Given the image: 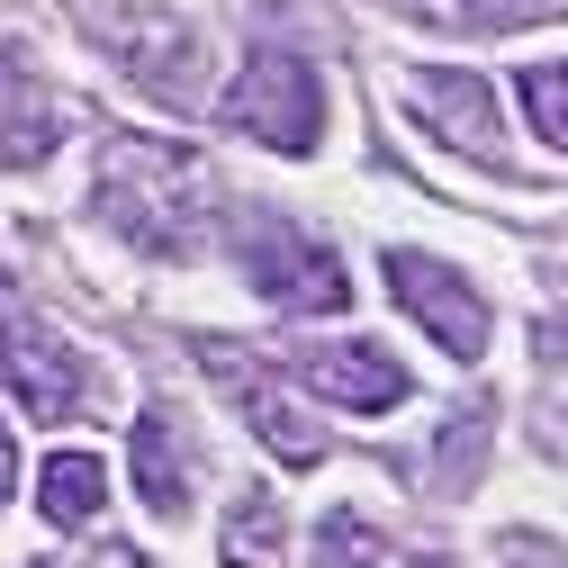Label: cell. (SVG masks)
Returning <instances> with one entry per match:
<instances>
[{
	"label": "cell",
	"mask_w": 568,
	"mask_h": 568,
	"mask_svg": "<svg viewBox=\"0 0 568 568\" xmlns=\"http://www.w3.org/2000/svg\"><path fill=\"white\" fill-rule=\"evenodd\" d=\"M199 362L217 371V388L244 406V424H253V434H262L280 460H290V469H316V460H325V424L290 397L280 362H262V352H253V343H235V334H199Z\"/></svg>",
	"instance_id": "3957f363"
},
{
	"label": "cell",
	"mask_w": 568,
	"mask_h": 568,
	"mask_svg": "<svg viewBox=\"0 0 568 568\" xmlns=\"http://www.w3.org/2000/svg\"><path fill=\"white\" fill-rule=\"evenodd\" d=\"M478 434H487V406H460V415L443 424V469H434L443 496H460V478H469V460H478Z\"/></svg>",
	"instance_id": "e0dca14e"
},
{
	"label": "cell",
	"mask_w": 568,
	"mask_h": 568,
	"mask_svg": "<svg viewBox=\"0 0 568 568\" xmlns=\"http://www.w3.org/2000/svg\"><path fill=\"white\" fill-rule=\"evenodd\" d=\"M217 568H280V496L244 487L217 524Z\"/></svg>",
	"instance_id": "5bb4252c"
},
{
	"label": "cell",
	"mask_w": 568,
	"mask_h": 568,
	"mask_svg": "<svg viewBox=\"0 0 568 568\" xmlns=\"http://www.w3.org/2000/svg\"><path fill=\"white\" fill-rule=\"evenodd\" d=\"M226 118L253 135V145H271V154H316V135H325V82L307 73L290 45H253L244 73H235V91H226Z\"/></svg>",
	"instance_id": "7a4b0ae2"
},
{
	"label": "cell",
	"mask_w": 568,
	"mask_h": 568,
	"mask_svg": "<svg viewBox=\"0 0 568 568\" xmlns=\"http://www.w3.org/2000/svg\"><path fill=\"white\" fill-rule=\"evenodd\" d=\"M100 496H109V469H100L91 452H54L45 478H37V506H45L54 532H82V524L100 515Z\"/></svg>",
	"instance_id": "4fadbf2b"
},
{
	"label": "cell",
	"mask_w": 568,
	"mask_h": 568,
	"mask_svg": "<svg viewBox=\"0 0 568 568\" xmlns=\"http://www.w3.org/2000/svg\"><path fill=\"white\" fill-rule=\"evenodd\" d=\"M388 290H397V307L424 325V334H434L443 352H452V362H478V352H487V334H496V316H487V298L469 290V280L452 271V262H434V253H388Z\"/></svg>",
	"instance_id": "52a82bcc"
},
{
	"label": "cell",
	"mask_w": 568,
	"mask_h": 568,
	"mask_svg": "<svg viewBox=\"0 0 568 568\" xmlns=\"http://www.w3.org/2000/svg\"><path fill=\"white\" fill-rule=\"evenodd\" d=\"M406 118L460 163H506V118H496L487 73H406Z\"/></svg>",
	"instance_id": "ba28073f"
},
{
	"label": "cell",
	"mask_w": 568,
	"mask_h": 568,
	"mask_svg": "<svg viewBox=\"0 0 568 568\" xmlns=\"http://www.w3.org/2000/svg\"><path fill=\"white\" fill-rule=\"evenodd\" d=\"M54 135H63V109H54V91L28 73V63L0 45V163H45L54 154Z\"/></svg>",
	"instance_id": "8fae6325"
},
{
	"label": "cell",
	"mask_w": 568,
	"mask_h": 568,
	"mask_svg": "<svg viewBox=\"0 0 568 568\" xmlns=\"http://www.w3.org/2000/svg\"><path fill=\"white\" fill-rule=\"evenodd\" d=\"M496 559H506V568H559V550H550L541 532H506V541H496Z\"/></svg>",
	"instance_id": "ac0fdd59"
},
{
	"label": "cell",
	"mask_w": 568,
	"mask_h": 568,
	"mask_svg": "<svg viewBox=\"0 0 568 568\" xmlns=\"http://www.w3.org/2000/svg\"><path fill=\"white\" fill-rule=\"evenodd\" d=\"M280 371H298L316 397H334V406H352V415H388V406L406 397L397 352H379V343H298Z\"/></svg>",
	"instance_id": "9c48e42d"
},
{
	"label": "cell",
	"mask_w": 568,
	"mask_h": 568,
	"mask_svg": "<svg viewBox=\"0 0 568 568\" xmlns=\"http://www.w3.org/2000/svg\"><path fill=\"white\" fill-rule=\"evenodd\" d=\"M82 568H154V559H145V550H126V541H109V550H91Z\"/></svg>",
	"instance_id": "ffe728a7"
},
{
	"label": "cell",
	"mask_w": 568,
	"mask_h": 568,
	"mask_svg": "<svg viewBox=\"0 0 568 568\" xmlns=\"http://www.w3.org/2000/svg\"><path fill=\"white\" fill-rule=\"evenodd\" d=\"M244 271H253V290H262L280 316H334V307L352 298L343 253H334V244H316V235H307V226H290V217L244 226Z\"/></svg>",
	"instance_id": "277c9868"
},
{
	"label": "cell",
	"mask_w": 568,
	"mask_h": 568,
	"mask_svg": "<svg viewBox=\"0 0 568 568\" xmlns=\"http://www.w3.org/2000/svg\"><path fill=\"white\" fill-rule=\"evenodd\" d=\"M532 352H541V371H568V298H559V316H541Z\"/></svg>",
	"instance_id": "d6986e66"
},
{
	"label": "cell",
	"mask_w": 568,
	"mask_h": 568,
	"mask_svg": "<svg viewBox=\"0 0 568 568\" xmlns=\"http://www.w3.org/2000/svg\"><path fill=\"white\" fill-rule=\"evenodd\" d=\"M524 91V118H532V135L550 154H568V63H532V73L515 82Z\"/></svg>",
	"instance_id": "9a60e30c"
},
{
	"label": "cell",
	"mask_w": 568,
	"mask_h": 568,
	"mask_svg": "<svg viewBox=\"0 0 568 568\" xmlns=\"http://www.w3.org/2000/svg\"><path fill=\"white\" fill-rule=\"evenodd\" d=\"M100 45H109L163 109H199V91H207V37H199L181 10H126V19H100Z\"/></svg>",
	"instance_id": "5b68a950"
},
{
	"label": "cell",
	"mask_w": 568,
	"mask_h": 568,
	"mask_svg": "<svg viewBox=\"0 0 568 568\" xmlns=\"http://www.w3.org/2000/svg\"><path fill=\"white\" fill-rule=\"evenodd\" d=\"M388 10L415 28H443V37H506V28L550 19L559 0H388Z\"/></svg>",
	"instance_id": "7c38bea8"
},
{
	"label": "cell",
	"mask_w": 568,
	"mask_h": 568,
	"mask_svg": "<svg viewBox=\"0 0 568 568\" xmlns=\"http://www.w3.org/2000/svg\"><path fill=\"white\" fill-rule=\"evenodd\" d=\"M207 199H217V181H207L199 154L163 145V135H109L100 154V217L154 262H190L207 244Z\"/></svg>",
	"instance_id": "6da1fadb"
},
{
	"label": "cell",
	"mask_w": 568,
	"mask_h": 568,
	"mask_svg": "<svg viewBox=\"0 0 568 568\" xmlns=\"http://www.w3.org/2000/svg\"><path fill=\"white\" fill-rule=\"evenodd\" d=\"M415 568H460V559H443V550H434V559H415Z\"/></svg>",
	"instance_id": "7402d4cb"
},
{
	"label": "cell",
	"mask_w": 568,
	"mask_h": 568,
	"mask_svg": "<svg viewBox=\"0 0 568 568\" xmlns=\"http://www.w3.org/2000/svg\"><path fill=\"white\" fill-rule=\"evenodd\" d=\"M126 469H135V496H145L154 515H190V496H199V443L181 434V415H172L163 397L135 415V434H126Z\"/></svg>",
	"instance_id": "30bf717a"
},
{
	"label": "cell",
	"mask_w": 568,
	"mask_h": 568,
	"mask_svg": "<svg viewBox=\"0 0 568 568\" xmlns=\"http://www.w3.org/2000/svg\"><path fill=\"white\" fill-rule=\"evenodd\" d=\"M10 478H19V452H10V424H0V496H10Z\"/></svg>",
	"instance_id": "44dd1931"
},
{
	"label": "cell",
	"mask_w": 568,
	"mask_h": 568,
	"mask_svg": "<svg viewBox=\"0 0 568 568\" xmlns=\"http://www.w3.org/2000/svg\"><path fill=\"white\" fill-rule=\"evenodd\" d=\"M316 568H388V550H379V532L352 515V506H334L325 524H316V550H307Z\"/></svg>",
	"instance_id": "2e32d148"
},
{
	"label": "cell",
	"mask_w": 568,
	"mask_h": 568,
	"mask_svg": "<svg viewBox=\"0 0 568 568\" xmlns=\"http://www.w3.org/2000/svg\"><path fill=\"white\" fill-rule=\"evenodd\" d=\"M0 371H10V388L28 397V415H45V424H73L91 406V362L45 316H28L10 298H0Z\"/></svg>",
	"instance_id": "8992f818"
}]
</instances>
